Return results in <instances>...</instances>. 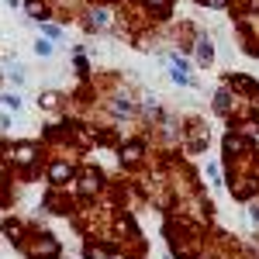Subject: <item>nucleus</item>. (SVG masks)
Listing matches in <instances>:
<instances>
[{"mask_svg":"<svg viewBox=\"0 0 259 259\" xmlns=\"http://www.w3.org/2000/svg\"><path fill=\"white\" fill-rule=\"evenodd\" d=\"M169 76H173V83H190L187 62H183V59H173V62H169Z\"/></svg>","mask_w":259,"mask_h":259,"instance_id":"obj_1","label":"nucleus"},{"mask_svg":"<svg viewBox=\"0 0 259 259\" xmlns=\"http://www.w3.org/2000/svg\"><path fill=\"white\" fill-rule=\"evenodd\" d=\"M197 59L204 62V66L214 59V49H211V41H207V38H200V41H197Z\"/></svg>","mask_w":259,"mask_h":259,"instance_id":"obj_2","label":"nucleus"},{"mask_svg":"<svg viewBox=\"0 0 259 259\" xmlns=\"http://www.w3.org/2000/svg\"><path fill=\"white\" fill-rule=\"evenodd\" d=\"M0 104H4V107H11V111H18V107H21V94H4Z\"/></svg>","mask_w":259,"mask_h":259,"instance_id":"obj_3","label":"nucleus"},{"mask_svg":"<svg viewBox=\"0 0 259 259\" xmlns=\"http://www.w3.org/2000/svg\"><path fill=\"white\" fill-rule=\"evenodd\" d=\"M69 173H73V169H69V166H56V169H52V180H56V183H59V180H69Z\"/></svg>","mask_w":259,"mask_h":259,"instance_id":"obj_4","label":"nucleus"},{"mask_svg":"<svg viewBox=\"0 0 259 259\" xmlns=\"http://www.w3.org/2000/svg\"><path fill=\"white\" fill-rule=\"evenodd\" d=\"M35 52H38V56H52V41H49V38L35 41Z\"/></svg>","mask_w":259,"mask_h":259,"instance_id":"obj_5","label":"nucleus"},{"mask_svg":"<svg viewBox=\"0 0 259 259\" xmlns=\"http://www.w3.org/2000/svg\"><path fill=\"white\" fill-rule=\"evenodd\" d=\"M114 111L128 118V114H132V104H128V97H118V104H114Z\"/></svg>","mask_w":259,"mask_h":259,"instance_id":"obj_6","label":"nucleus"},{"mask_svg":"<svg viewBox=\"0 0 259 259\" xmlns=\"http://www.w3.org/2000/svg\"><path fill=\"white\" fill-rule=\"evenodd\" d=\"M107 18H111L107 11H97V14H94V28H104V24H107Z\"/></svg>","mask_w":259,"mask_h":259,"instance_id":"obj_7","label":"nucleus"},{"mask_svg":"<svg viewBox=\"0 0 259 259\" xmlns=\"http://www.w3.org/2000/svg\"><path fill=\"white\" fill-rule=\"evenodd\" d=\"M11 76H14V83H24V69H21V66H14V69H11Z\"/></svg>","mask_w":259,"mask_h":259,"instance_id":"obj_8","label":"nucleus"},{"mask_svg":"<svg viewBox=\"0 0 259 259\" xmlns=\"http://www.w3.org/2000/svg\"><path fill=\"white\" fill-rule=\"evenodd\" d=\"M56 100H59L56 94H45V97H41V104H45V107H56Z\"/></svg>","mask_w":259,"mask_h":259,"instance_id":"obj_9","label":"nucleus"},{"mask_svg":"<svg viewBox=\"0 0 259 259\" xmlns=\"http://www.w3.org/2000/svg\"><path fill=\"white\" fill-rule=\"evenodd\" d=\"M249 211H252V221H256V225H259V204H252Z\"/></svg>","mask_w":259,"mask_h":259,"instance_id":"obj_10","label":"nucleus"}]
</instances>
